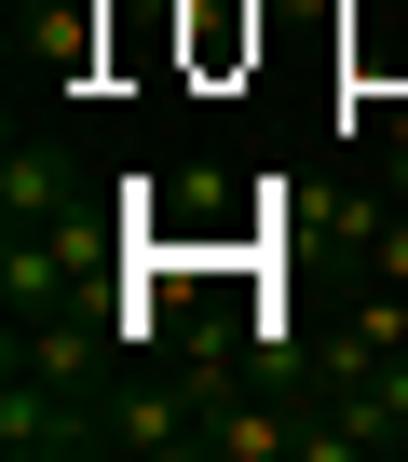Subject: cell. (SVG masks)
<instances>
[{
	"label": "cell",
	"mask_w": 408,
	"mask_h": 462,
	"mask_svg": "<svg viewBox=\"0 0 408 462\" xmlns=\"http://www.w3.org/2000/svg\"><path fill=\"white\" fill-rule=\"evenodd\" d=\"M28 82H42V96H96V82H109V0H42Z\"/></svg>",
	"instance_id": "1"
},
{
	"label": "cell",
	"mask_w": 408,
	"mask_h": 462,
	"mask_svg": "<svg viewBox=\"0 0 408 462\" xmlns=\"http://www.w3.org/2000/svg\"><path fill=\"white\" fill-rule=\"evenodd\" d=\"M0 204H14V231H28V217H69V163L14 136V163H0Z\"/></svg>",
	"instance_id": "2"
}]
</instances>
